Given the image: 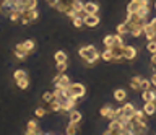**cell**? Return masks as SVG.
I'll use <instances>...</instances> for the list:
<instances>
[{
  "mask_svg": "<svg viewBox=\"0 0 156 135\" xmlns=\"http://www.w3.org/2000/svg\"><path fill=\"white\" fill-rule=\"evenodd\" d=\"M78 55H80L88 65H91V64H96V60L101 57V52H98V49L94 46L88 44V46H83L78 49Z\"/></svg>",
  "mask_w": 156,
  "mask_h": 135,
  "instance_id": "1",
  "label": "cell"
},
{
  "mask_svg": "<svg viewBox=\"0 0 156 135\" xmlns=\"http://www.w3.org/2000/svg\"><path fill=\"white\" fill-rule=\"evenodd\" d=\"M67 91H68V94L73 96V98H76V99H81L83 96L86 94V88L83 83H70Z\"/></svg>",
  "mask_w": 156,
  "mask_h": 135,
  "instance_id": "2",
  "label": "cell"
},
{
  "mask_svg": "<svg viewBox=\"0 0 156 135\" xmlns=\"http://www.w3.org/2000/svg\"><path fill=\"white\" fill-rule=\"evenodd\" d=\"M39 18V12L36 10V8H33V10H24L21 13V18H20V21L23 23V25H29V23L36 21Z\"/></svg>",
  "mask_w": 156,
  "mask_h": 135,
  "instance_id": "3",
  "label": "cell"
},
{
  "mask_svg": "<svg viewBox=\"0 0 156 135\" xmlns=\"http://www.w3.org/2000/svg\"><path fill=\"white\" fill-rule=\"evenodd\" d=\"M150 5V0H130L127 5V13H136L141 7Z\"/></svg>",
  "mask_w": 156,
  "mask_h": 135,
  "instance_id": "4",
  "label": "cell"
},
{
  "mask_svg": "<svg viewBox=\"0 0 156 135\" xmlns=\"http://www.w3.org/2000/svg\"><path fill=\"white\" fill-rule=\"evenodd\" d=\"M99 115L102 119H115V115H117V109H114L111 104H106V106H102V108L99 109Z\"/></svg>",
  "mask_w": 156,
  "mask_h": 135,
  "instance_id": "5",
  "label": "cell"
},
{
  "mask_svg": "<svg viewBox=\"0 0 156 135\" xmlns=\"http://www.w3.org/2000/svg\"><path fill=\"white\" fill-rule=\"evenodd\" d=\"M54 83H55V88H68V85H70L72 81H70L67 73H58L55 78H54Z\"/></svg>",
  "mask_w": 156,
  "mask_h": 135,
  "instance_id": "6",
  "label": "cell"
},
{
  "mask_svg": "<svg viewBox=\"0 0 156 135\" xmlns=\"http://www.w3.org/2000/svg\"><path fill=\"white\" fill-rule=\"evenodd\" d=\"M83 23H85L86 28H96L101 23V18L96 15H83Z\"/></svg>",
  "mask_w": 156,
  "mask_h": 135,
  "instance_id": "7",
  "label": "cell"
},
{
  "mask_svg": "<svg viewBox=\"0 0 156 135\" xmlns=\"http://www.w3.org/2000/svg\"><path fill=\"white\" fill-rule=\"evenodd\" d=\"M120 130H122V122L119 119H112L111 120V124H109V127H107L106 130V135H111V133H120Z\"/></svg>",
  "mask_w": 156,
  "mask_h": 135,
  "instance_id": "8",
  "label": "cell"
},
{
  "mask_svg": "<svg viewBox=\"0 0 156 135\" xmlns=\"http://www.w3.org/2000/svg\"><path fill=\"white\" fill-rule=\"evenodd\" d=\"M98 12H99V5L96 2H85V7H83L85 15H96Z\"/></svg>",
  "mask_w": 156,
  "mask_h": 135,
  "instance_id": "9",
  "label": "cell"
},
{
  "mask_svg": "<svg viewBox=\"0 0 156 135\" xmlns=\"http://www.w3.org/2000/svg\"><path fill=\"white\" fill-rule=\"evenodd\" d=\"M120 109H122V115H124V117H127V119H132V117H133V114H135V111H136L133 103H125Z\"/></svg>",
  "mask_w": 156,
  "mask_h": 135,
  "instance_id": "10",
  "label": "cell"
},
{
  "mask_svg": "<svg viewBox=\"0 0 156 135\" xmlns=\"http://www.w3.org/2000/svg\"><path fill=\"white\" fill-rule=\"evenodd\" d=\"M15 8H16V5H15L13 0H3V2L0 3V12L5 13V15H10Z\"/></svg>",
  "mask_w": 156,
  "mask_h": 135,
  "instance_id": "11",
  "label": "cell"
},
{
  "mask_svg": "<svg viewBox=\"0 0 156 135\" xmlns=\"http://www.w3.org/2000/svg\"><path fill=\"white\" fill-rule=\"evenodd\" d=\"M143 34H145V37L148 41H153L154 39V36H156V31H154V28H153V25L148 21V23H145V26H143Z\"/></svg>",
  "mask_w": 156,
  "mask_h": 135,
  "instance_id": "12",
  "label": "cell"
},
{
  "mask_svg": "<svg viewBox=\"0 0 156 135\" xmlns=\"http://www.w3.org/2000/svg\"><path fill=\"white\" fill-rule=\"evenodd\" d=\"M143 111H145V114L148 115V117H153V115L156 114V101H146V103L143 104Z\"/></svg>",
  "mask_w": 156,
  "mask_h": 135,
  "instance_id": "13",
  "label": "cell"
},
{
  "mask_svg": "<svg viewBox=\"0 0 156 135\" xmlns=\"http://www.w3.org/2000/svg\"><path fill=\"white\" fill-rule=\"evenodd\" d=\"M135 57H136V49H135V47L124 44V59L125 60H133Z\"/></svg>",
  "mask_w": 156,
  "mask_h": 135,
  "instance_id": "14",
  "label": "cell"
},
{
  "mask_svg": "<svg viewBox=\"0 0 156 135\" xmlns=\"http://www.w3.org/2000/svg\"><path fill=\"white\" fill-rule=\"evenodd\" d=\"M76 103H78V99H76V98H73V96H70V98H68L65 103L62 104V111H63V112H70L72 109H75Z\"/></svg>",
  "mask_w": 156,
  "mask_h": 135,
  "instance_id": "15",
  "label": "cell"
},
{
  "mask_svg": "<svg viewBox=\"0 0 156 135\" xmlns=\"http://www.w3.org/2000/svg\"><path fill=\"white\" fill-rule=\"evenodd\" d=\"M133 132L135 133H145V132H148V125L145 124V120H133Z\"/></svg>",
  "mask_w": 156,
  "mask_h": 135,
  "instance_id": "16",
  "label": "cell"
},
{
  "mask_svg": "<svg viewBox=\"0 0 156 135\" xmlns=\"http://www.w3.org/2000/svg\"><path fill=\"white\" fill-rule=\"evenodd\" d=\"M111 51H112V55H114V60L119 62L124 59V46H112Z\"/></svg>",
  "mask_w": 156,
  "mask_h": 135,
  "instance_id": "17",
  "label": "cell"
},
{
  "mask_svg": "<svg viewBox=\"0 0 156 135\" xmlns=\"http://www.w3.org/2000/svg\"><path fill=\"white\" fill-rule=\"evenodd\" d=\"M26 55H28V52L24 51V47H23L21 42L15 46V57H16V59H20V60H24V59H26Z\"/></svg>",
  "mask_w": 156,
  "mask_h": 135,
  "instance_id": "18",
  "label": "cell"
},
{
  "mask_svg": "<svg viewBox=\"0 0 156 135\" xmlns=\"http://www.w3.org/2000/svg\"><path fill=\"white\" fill-rule=\"evenodd\" d=\"M141 99H143V103H146V101H156V90L141 91Z\"/></svg>",
  "mask_w": 156,
  "mask_h": 135,
  "instance_id": "19",
  "label": "cell"
},
{
  "mask_svg": "<svg viewBox=\"0 0 156 135\" xmlns=\"http://www.w3.org/2000/svg\"><path fill=\"white\" fill-rule=\"evenodd\" d=\"M26 133L28 135H34V133H39V124L36 122V120H29L28 125H26Z\"/></svg>",
  "mask_w": 156,
  "mask_h": 135,
  "instance_id": "20",
  "label": "cell"
},
{
  "mask_svg": "<svg viewBox=\"0 0 156 135\" xmlns=\"http://www.w3.org/2000/svg\"><path fill=\"white\" fill-rule=\"evenodd\" d=\"M72 3H73V0H60V2H58L57 5H55V8H57V10L60 12V13H65L68 8L72 7Z\"/></svg>",
  "mask_w": 156,
  "mask_h": 135,
  "instance_id": "21",
  "label": "cell"
},
{
  "mask_svg": "<svg viewBox=\"0 0 156 135\" xmlns=\"http://www.w3.org/2000/svg\"><path fill=\"white\" fill-rule=\"evenodd\" d=\"M68 119H70V122H73V124H80L81 119H83V115H81L80 111L72 109V111H70V115H68Z\"/></svg>",
  "mask_w": 156,
  "mask_h": 135,
  "instance_id": "22",
  "label": "cell"
},
{
  "mask_svg": "<svg viewBox=\"0 0 156 135\" xmlns=\"http://www.w3.org/2000/svg\"><path fill=\"white\" fill-rule=\"evenodd\" d=\"M141 80H143V78H141V76H138V75L133 76V78H130V88L133 90V91H141V90H140Z\"/></svg>",
  "mask_w": 156,
  "mask_h": 135,
  "instance_id": "23",
  "label": "cell"
},
{
  "mask_svg": "<svg viewBox=\"0 0 156 135\" xmlns=\"http://www.w3.org/2000/svg\"><path fill=\"white\" fill-rule=\"evenodd\" d=\"M36 7H37V0H24L21 8H18V10H21V12H24V10H33V8H36Z\"/></svg>",
  "mask_w": 156,
  "mask_h": 135,
  "instance_id": "24",
  "label": "cell"
},
{
  "mask_svg": "<svg viewBox=\"0 0 156 135\" xmlns=\"http://www.w3.org/2000/svg\"><path fill=\"white\" fill-rule=\"evenodd\" d=\"M114 99H115V101H119V103L125 101V99H127V91H125V90H122V88L115 90V91H114Z\"/></svg>",
  "mask_w": 156,
  "mask_h": 135,
  "instance_id": "25",
  "label": "cell"
},
{
  "mask_svg": "<svg viewBox=\"0 0 156 135\" xmlns=\"http://www.w3.org/2000/svg\"><path fill=\"white\" fill-rule=\"evenodd\" d=\"M102 44H104V47H112V46H115V34H107V36H104V39H102Z\"/></svg>",
  "mask_w": 156,
  "mask_h": 135,
  "instance_id": "26",
  "label": "cell"
},
{
  "mask_svg": "<svg viewBox=\"0 0 156 135\" xmlns=\"http://www.w3.org/2000/svg\"><path fill=\"white\" fill-rule=\"evenodd\" d=\"M72 7H73V10H75L78 15H85V13H83V7H85V3H83L81 0H73Z\"/></svg>",
  "mask_w": 156,
  "mask_h": 135,
  "instance_id": "27",
  "label": "cell"
},
{
  "mask_svg": "<svg viewBox=\"0 0 156 135\" xmlns=\"http://www.w3.org/2000/svg\"><path fill=\"white\" fill-rule=\"evenodd\" d=\"M101 59H102V60H106V62H111V60H114V55H112V51H111V47H106V49L101 52Z\"/></svg>",
  "mask_w": 156,
  "mask_h": 135,
  "instance_id": "28",
  "label": "cell"
},
{
  "mask_svg": "<svg viewBox=\"0 0 156 135\" xmlns=\"http://www.w3.org/2000/svg\"><path fill=\"white\" fill-rule=\"evenodd\" d=\"M21 44H23V47H24V51H26L28 54H29V52H33L34 49H36V42H34L33 39H26V41H24V42H21Z\"/></svg>",
  "mask_w": 156,
  "mask_h": 135,
  "instance_id": "29",
  "label": "cell"
},
{
  "mask_svg": "<svg viewBox=\"0 0 156 135\" xmlns=\"http://www.w3.org/2000/svg\"><path fill=\"white\" fill-rule=\"evenodd\" d=\"M67 59H68V55L63 51H57L55 54H54V60H55V64H58V62H67Z\"/></svg>",
  "mask_w": 156,
  "mask_h": 135,
  "instance_id": "30",
  "label": "cell"
},
{
  "mask_svg": "<svg viewBox=\"0 0 156 135\" xmlns=\"http://www.w3.org/2000/svg\"><path fill=\"white\" fill-rule=\"evenodd\" d=\"M117 33L122 34V36H124V34H130V28H129V25H127V21L117 25Z\"/></svg>",
  "mask_w": 156,
  "mask_h": 135,
  "instance_id": "31",
  "label": "cell"
},
{
  "mask_svg": "<svg viewBox=\"0 0 156 135\" xmlns=\"http://www.w3.org/2000/svg\"><path fill=\"white\" fill-rule=\"evenodd\" d=\"M78 132H80V129H78V124L68 122L67 129H65V133H68V135H75V133H78Z\"/></svg>",
  "mask_w": 156,
  "mask_h": 135,
  "instance_id": "32",
  "label": "cell"
},
{
  "mask_svg": "<svg viewBox=\"0 0 156 135\" xmlns=\"http://www.w3.org/2000/svg\"><path fill=\"white\" fill-rule=\"evenodd\" d=\"M49 108H51V111H54V112H62V103L57 99H54L52 103H49Z\"/></svg>",
  "mask_w": 156,
  "mask_h": 135,
  "instance_id": "33",
  "label": "cell"
},
{
  "mask_svg": "<svg viewBox=\"0 0 156 135\" xmlns=\"http://www.w3.org/2000/svg\"><path fill=\"white\" fill-rule=\"evenodd\" d=\"M55 99V93H54V91H46V93L42 94V101L44 103H52V101Z\"/></svg>",
  "mask_w": 156,
  "mask_h": 135,
  "instance_id": "34",
  "label": "cell"
},
{
  "mask_svg": "<svg viewBox=\"0 0 156 135\" xmlns=\"http://www.w3.org/2000/svg\"><path fill=\"white\" fill-rule=\"evenodd\" d=\"M145 117H148V115L145 114V111L143 109H136L133 117H132V120H145Z\"/></svg>",
  "mask_w": 156,
  "mask_h": 135,
  "instance_id": "35",
  "label": "cell"
},
{
  "mask_svg": "<svg viewBox=\"0 0 156 135\" xmlns=\"http://www.w3.org/2000/svg\"><path fill=\"white\" fill-rule=\"evenodd\" d=\"M72 23H73V26H75V28L85 26V23H83V15H76L75 18H72Z\"/></svg>",
  "mask_w": 156,
  "mask_h": 135,
  "instance_id": "36",
  "label": "cell"
},
{
  "mask_svg": "<svg viewBox=\"0 0 156 135\" xmlns=\"http://www.w3.org/2000/svg\"><path fill=\"white\" fill-rule=\"evenodd\" d=\"M21 13H23L21 10H18V8H15V10H13V12L8 15V18H10L12 21H18L20 18H21Z\"/></svg>",
  "mask_w": 156,
  "mask_h": 135,
  "instance_id": "37",
  "label": "cell"
},
{
  "mask_svg": "<svg viewBox=\"0 0 156 135\" xmlns=\"http://www.w3.org/2000/svg\"><path fill=\"white\" fill-rule=\"evenodd\" d=\"M16 85H18V88H20V90H26L28 86H29L28 76H24V78H21V80H16Z\"/></svg>",
  "mask_w": 156,
  "mask_h": 135,
  "instance_id": "38",
  "label": "cell"
},
{
  "mask_svg": "<svg viewBox=\"0 0 156 135\" xmlns=\"http://www.w3.org/2000/svg\"><path fill=\"white\" fill-rule=\"evenodd\" d=\"M146 51H148L150 54H154V52H156V39L148 41V44H146Z\"/></svg>",
  "mask_w": 156,
  "mask_h": 135,
  "instance_id": "39",
  "label": "cell"
},
{
  "mask_svg": "<svg viewBox=\"0 0 156 135\" xmlns=\"http://www.w3.org/2000/svg\"><path fill=\"white\" fill-rule=\"evenodd\" d=\"M136 13H138L140 16H143V18H148V15H150V5H146V7H141V8H140V10L136 12Z\"/></svg>",
  "mask_w": 156,
  "mask_h": 135,
  "instance_id": "40",
  "label": "cell"
},
{
  "mask_svg": "<svg viewBox=\"0 0 156 135\" xmlns=\"http://www.w3.org/2000/svg\"><path fill=\"white\" fill-rule=\"evenodd\" d=\"M24 76H28L24 70H15V73H13V80H21V78H24Z\"/></svg>",
  "mask_w": 156,
  "mask_h": 135,
  "instance_id": "41",
  "label": "cell"
},
{
  "mask_svg": "<svg viewBox=\"0 0 156 135\" xmlns=\"http://www.w3.org/2000/svg\"><path fill=\"white\" fill-rule=\"evenodd\" d=\"M150 86H153V85H151V80H146V78L141 80V86H140V90H141V91L150 90Z\"/></svg>",
  "mask_w": 156,
  "mask_h": 135,
  "instance_id": "42",
  "label": "cell"
},
{
  "mask_svg": "<svg viewBox=\"0 0 156 135\" xmlns=\"http://www.w3.org/2000/svg\"><path fill=\"white\" fill-rule=\"evenodd\" d=\"M57 70H58V73H65L67 62H58V64H57Z\"/></svg>",
  "mask_w": 156,
  "mask_h": 135,
  "instance_id": "43",
  "label": "cell"
},
{
  "mask_svg": "<svg viewBox=\"0 0 156 135\" xmlns=\"http://www.w3.org/2000/svg\"><path fill=\"white\" fill-rule=\"evenodd\" d=\"M34 115H36V117H44V115H46V109H44V108H37L36 111H34Z\"/></svg>",
  "mask_w": 156,
  "mask_h": 135,
  "instance_id": "44",
  "label": "cell"
},
{
  "mask_svg": "<svg viewBox=\"0 0 156 135\" xmlns=\"http://www.w3.org/2000/svg\"><path fill=\"white\" fill-rule=\"evenodd\" d=\"M151 85H153L154 86V88H156V72H153V75H151Z\"/></svg>",
  "mask_w": 156,
  "mask_h": 135,
  "instance_id": "45",
  "label": "cell"
},
{
  "mask_svg": "<svg viewBox=\"0 0 156 135\" xmlns=\"http://www.w3.org/2000/svg\"><path fill=\"white\" fill-rule=\"evenodd\" d=\"M46 2H47V3H49V5H51V7H55V5H57V3H58V2H60V0H46Z\"/></svg>",
  "mask_w": 156,
  "mask_h": 135,
  "instance_id": "46",
  "label": "cell"
},
{
  "mask_svg": "<svg viewBox=\"0 0 156 135\" xmlns=\"http://www.w3.org/2000/svg\"><path fill=\"white\" fill-rule=\"evenodd\" d=\"M13 2H15V5H16V8H21V5H23L24 0H13Z\"/></svg>",
  "mask_w": 156,
  "mask_h": 135,
  "instance_id": "47",
  "label": "cell"
},
{
  "mask_svg": "<svg viewBox=\"0 0 156 135\" xmlns=\"http://www.w3.org/2000/svg\"><path fill=\"white\" fill-rule=\"evenodd\" d=\"M150 23H151V25H153L154 31H156V18H151V20H150Z\"/></svg>",
  "mask_w": 156,
  "mask_h": 135,
  "instance_id": "48",
  "label": "cell"
},
{
  "mask_svg": "<svg viewBox=\"0 0 156 135\" xmlns=\"http://www.w3.org/2000/svg\"><path fill=\"white\" fill-rule=\"evenodd\" d=\"M154 10H156V2H154Z\"/></svg>",
  "mask_w": 156,
  "mask_h": 135,
  "instance_id": "49",
  "label": "cell"
}]
</instances>
